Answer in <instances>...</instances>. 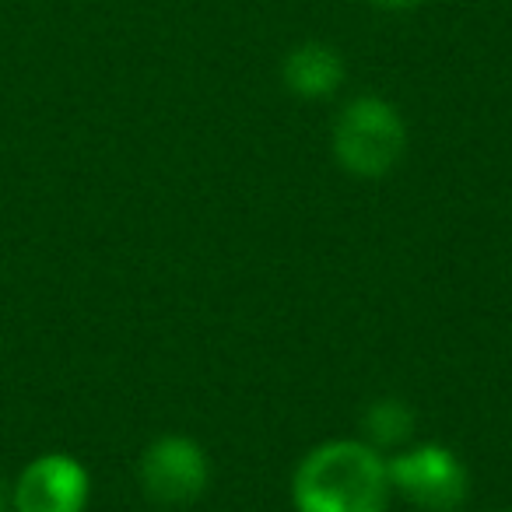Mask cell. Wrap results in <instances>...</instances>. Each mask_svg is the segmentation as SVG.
Wrapping results in <instances>:
<instances>
[{
	"label": "cell",
	"mask_w": 512,
	"mask_h": 512,
	"mask_svg": "<svg viewBox=\"0 0 512 512\" xmlns=\"http://www.w3.org/2000/svg\"><path fill=\"white\" fill-rule=\"evenodd\" d=\"M390 470L376 446L337 439L299 463L292 498L299 512H386Z\"/></svg>",
	"instance_id": "1"
},
{
	"label": "cell",
	"mask_w": 512,
	"mask_h": 512,
	"mask_svg": "<svg viewBox=\"0 0 512 512\" xmlns=\"http://www.w3.org/2000/svg\"><path fill=\"white\" fill-rule=\"evenodd\" d=\"M407 127L397 106L379 95H358L341 109L334 127V155L351 176L379 179L404 158Z\"/></svg>",
	"instance_id": "2"
},
{
	"label": "cell",
	"mask_w": 512,
	"mask_h": 512,
	"mask_svg": "<svg viewBox=\"0 0 512 512\" xmlns=\"http://www.w3.org/2000/svg\"><path fill=\"white\" fill-rule=\"evenodd\" d=\"M390 488L421 512H456L467 498V470L446 446H414L386 463Z\"/></svg>",
	"instance_id": "3"
},
{
	"label": "cell",
	"mask_w": 512,
	"mask_h": 512,
	"mask_svg": "<svg viewBox=\"0 0 512 512\" xmlns=\"http://www.w3.org/2000/svg\"><path fill=\"white\" fill-rule=\"evenodd\" d=\"M207 467L204 449L186 435H162L151 442L141 456V484L144 495L155 498L158 505H186L204 495Z\"/></svg>",
	"instance_id": "4"
},
{
	"label": "cell",
	"mask_w": 512,
	"mask_h": 512,
	"mask_svg": "<svg viewBox=\"0 0 512 512\" xmlns=\"http://www.w3.org/2000/svg\"><path fill=\"white\" fill-rule=\"evenodd\" d=\"M88 470L67 453H43L11 484L15 512H85Z\"/></svg>",
	"instance_id": "5"
},
{
	"label": "cell",
	"mask_w": 512,
	"mask_h": 512,
	"mask_svg": "<svg viewBox=\"0 0 512 512\" xmlns=\"http://www.w3.org/2000/svg\"><path fill=\"white\" fill-rule=\"evenodd\" d=\"M281 78H285L288 92L299 99H330L348 78L344 57L330 43H302L281 64Z\"/></svg>",
	"instance_id": "6"
},
{
	"label": "cell",
	"mask_w": 512,
	"mask_h": 512,
	"mask_svg": "<svg viewBox=\"0 0 512 512\" xmlns=\"http://www.w3.org/2000/svg\"><path fill=\"white\" fill-rule=\"evenodd\" d=\"M365 432L376 446H393V442H404L414 432V414L400 400H376V404L365 411Z\"/></svg>",
	"instance_id": "7"
},
{
	"label": "cell",
	"mask_w": 512,
	"mask_h": 512,
	"mask_svg": "<svg viewBox=\"0 0 512 512\" xmlns=\"http://www.w3.org/2000/svg\"><path fill=\"white\" fill-rule=\"evenodd\" d=\"M372 8H383V11H411V8H421L425 0H365Z\"/></svg>",
	"instance_id": "8"
},
{
	"label": "cell",
	"mask_w": 512,
	"mask_h": 512,
	"mask_svg": "<svg viewBox=\"0 0 512 512\" xmlns=\"http://www.w3.org/2000/svg\"><path fill=\"white\" fill-rule=\"evenodd\" d=\"M0 512H15V498H11L8 481H0Z\"/></svg>",
	"instance_id": "9"
},
{
	"label": "cell",
	"mask_w": 512,
	"mask_h": 512,
	"mask_svg": "<svg viewBox=\"0 0 512 512\" xmlns=\"http://www.w3.org/2000/svg\"><path fill=\"white\" fill-rule=\"evenodd\" d=\"M502 512H512V509H502Z\"/></svg>",
	"instance_id": "10"
}]
</instances>
